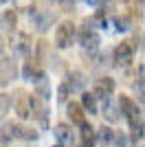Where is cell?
Here are the masks:
<instances>
[{
  "instance_id": "cell-1",
  "label": "cell",
  "mask_w": 145,
  "mask_h": 147,
  "mask_svg": "<svg viewBox=\"0 0 145 147\" xmlns=\"http://www.w3.org/2000/svg\"><path fill=\"white\" fill-rule=\"evenodd\" d=\"M134 53H136V40H123L121 44H117L112 59L119 68H127L134 59Z\"/></svg>"
},
{
  "instance_id": "cell-2",
  "label": "cell",
  "mask_w": 145,
  "mask_h": 147,
  "mask_svg": "<svg viewBox=\"0 0 145 147\" xmlns=\"http://www.w3.org/2000/svg\"><path fill=\"white\" fill-rule=\"evenodd\" d=\"M79 42H81V46H84V51H97V46H99V42H101V37H99V33H97L95 29V22H92V18H86L84 24H81V29H79Z\"/></svg>"
},
{
  "instance_id": "cell-3",
  "label": "cell",
  "mask_w": 145,
  "mask_h": 147,
  "mask_svg": "<svg viewBox=\"0 0 145 147\" xmlns=\"http://www.w3.org/2000/svg\"><path fill=\"white\" fill-rule=\"evenodd\" d=\"M77 37V26L72 24L70 20H64L57 24L55 29V46L57 49H68L72 46V40Z\"/></svg>"
},
{
  "instance_id": "cell-4",
  "label": "cell",
  "mask_w": 145,
  "mask_h": 147,
  "mask_svg": "<svg viewBox=\"0 0 145 147\" xmlns=\"http://www.w3.org/2000/svg\"><path fill=\"white\" fill-rule=\"evenodd\" d=\"M13 108H16V114L20 119L33 117V97L24 90H16V94H13Z\"/></svg>"
},
{
  "instance_id": "cell-5",
  "label": "cell",
  "mask_w": 145,
  "mask_h": 147,
  "mask_svg": "<svg viewBox=\"0 0 145 147\" xmlns=\"http://www.w3.org/2000/svg\"><path fill=\"white\" fill-rule=\"evenodd\" d=\"M31 13V20H33V24H35V29L40 31V33H44V31H48V26L55 22V13L51 11V9H40V7H31L29 9Z\"/></svg>"
},
{
  "instance_id": "cell-6",
  "label": "cell",
  "mask_w": 145,
  "mask_h": 147,
  "mask_svg": "<svg viewBox=\"0 0 145 147\" xmlns=\"http://www.w3.org/2000/svg\"><path fill=\"white\" fill-rule=\"evenodd\" d=\"M117 84L112 77H99V79H95V86H92V94H95L97 99H110L112 97V92H115Z\"/></svg>"
},
{
  "instance_id": "cell-7",
  "label": "cell",
  "mask_w": 145,
  "mask_h": 147,
  "mask_svg": "<svg viewBox=\"0 0 145 147\" xmlns=\"http://www.w3.org/2000/svg\"><path fill=\"white\" fill-rule=\"evenodd\" d=\"M18 77V64L11 57H0V86L11 84Z\"/></svg>"
},
{
  "instance_id": "cell-8",
  "label": "cell",
  "mask_w": 145,
  "mask_h": 147,
  "mask_svg": "<svg viewBox=\"0 0 145 147\" xmlns=\"http://www.w3.org/2000/svg\"><path fill=\"white\" fill-rule=\"evenodd\" d=\"M20 73H22V77H24L26 81H33V84L46 79V75H44L42 66H40V61H33V59H26V61H24Z\"/></svg>"
},
{
  "instance_id": "cell-9",
  "label": "cell",
  "mask_w": 145,
  "mask_h": 147,
  "mask_svg": "<svg viewBox=\"0 0 145 147\" xmlns=\"http://www.w3.org/2000/svg\"><path fill=\"white\" fill-rule=\"evenodd\" d=\"M33 119L40 123V127H48V105L44 99L35 97V94H33Z\"/></svg>"
},
{
  "instance_id": "cell-10",
  "label": "cell",
  "mask_w": 145,
  "mask_h": 147,
  "mask_svg": "<svg viewBox=\"0 0 145 147\" xmlns=\"http://www.w3.org/2000/svg\"><path fill=\"white\" fill-rule=\"evenodd\" d=\"M31 49H33V40H31V35H29V33H18V35H16V42H13V51H16V55L29 59Z\"/></svg>"
},
{
  "instance_id": "cell-11",
  "label": "cell",
  "mask_w": 145,
  "mask_h": 147,
  "mask_svg": "<svg viewBox=\"0 0 145 147\" xmlns=\"http://www.w3.org/2000/svg\"><path fill=\"white\" fill-rule=\"evenodd\" d=\"M66 114H68V119L72 121V125H86V110L81 108V103H77V101H70V103L66 105Z\"/></svg>"
},
{
  "instance_id": "cell-12",
  "label": "cell",
  "mask_w": 145,
  "mask_h": 147,
  "mask_svg": "<svg viewBox=\"0 0 145 147\" xmlns=\"http://www.w3.org/2000/svg\"><path fill=\"white\" fill-rule=\"evenodd\" d=\"M16 138H18V123L5 121L0 125V145H9Z\"/></svg>"
},
{
  "instance_id": "cell-13",
  "label": "cell",
  "mask_w": 145,
  "mask_h": 147,
  "mask_svg": "<svg viewBox=\"0 0 145 147\" xmlns=\"http://www.w3.org/2000/svg\"><path fill=\"white\" fill-rule=\"evenodd\" d=\"M53 132H55V138L60 141V145L66 147V145L72 143V127L68 125V123H57Z\"/></svg>"
},
{
  "instance_id": "cell-14",
  "label": "cell",
  "mask_w": 145,
  "mask_h": 147,
  "mask_svg": "<svg viewBox=\"0 0 145 147\" xmlns=\"http://www.w3.org/2000/svg\"><path fill=\"white\" fill-rule=\"evenodd\" d=\"M66 86L70 88V92H86V90H84V86H86V77H84V73H79V70H72V73H68Z\"/></svg>"
},
{
  "instance_id": "cell-15",
  "label": "cell",
  "mask_w": 145,
  "mask_h": 147,
  "mask_svg": "<svg viewBox=\"0 0 145 147\" xmlns=\"http://www.w3.org/2000/svg\"><path fill=\"white\" fill-rule=\"evenodd\" d=\"M79 141H81V147H95V141H97V132L92 129L90 123H86L79 127Z\"/></svg>"
},
{
  "instance_id": "cell-16",
  "label": "cell",
  "mask_w": 145,
  "mask_h": 147,
  "mask_svg": "<svg viewBox=\"0 0 145 147\" xmlns=\"http://www.w3.org/2000/svg\"><path fill=\"white\" fill-rule=\"evenodd\" d=\"M103 117H106V121H108V123H117V121L121 119L119 105H112V101H110V99H106V105H103Z\"/></svg>"
},
{
  "instance_id": "cell-17",
  "label": "cell",
  "mask_w": 145,
  "mask_h": 147,
  "mask_svg": "<svg viewBox=\"0 0 145 147\" xmlns=\"http://www.w3.org/2000/svg\"><path fill=\"white\" fill-rule=\"evenodd\" d=\"M81 108L86 110V114H97V97L92 92H81Z\"/></svg>"
},
{
  "instance_id": "cell-18",
  "label": "cell",
  "mask_w": 145,
  "mask_h": 147,
  "mask_svg": "<svg viewBox=\"0 0 145 147\" xmlns=\"http://www.w3.org/2000/svg\"><path fill=\"white\" fill-rule=\"evenodd\" d=\"M115 134L117 132L112 127H108V125H101V127L97 129V138L101 143H106V145H112V143H115Z\"/></svg>"
},
{
  "instance_id": "cell-19",
  "label": "cell",
  "mask_w": 145,
  "mask_h": 147,
  "mask_svg": "<svg viewBox=\"0 0 145 147\" xmlns=\"http://www.w3.org/2000/svg\"><path fill=\"white\" fill-rule=\"evenodd\" d=\"M35 97L44 99V101H48L51 99V81L48 79H42L35 84Z\"/></svg>"
},
{
  "instance_id": "cell-20",
  "label": "cell",
  "mask_w": 145,
  "mask_h": 147,
  "mask_svg": "<svg viewBox=\"0 0 145 147\" xmlns=\"http://www.w3.org/2000/svg\"><path fill=\"white\" fill-rule=\"evenodd\" d=\"M16 22H18V20H16V11H13V9H7L5 13H2V26H5V29H16Z\"/></svg>"
},
{
  "instance_id": "cell-21",
  "label": "cell",
  "mask_w": 145,
  "mask_h": 147,
  "mask_svg": "<svg viewBox=\"0 0 145 147\" xmlns=\"http://www.w3.org/2000/svg\"><path fill=\"white\" fill-rule=\"evenodd\" d=\"M11 105H13V97H9V94H0V121H2V117H5L7 112L11 110Z\"/></svg>"
},
{
  "instance_id": "cell-22",
  "label": "cell",
  "mask_w": 145,
  "mask_h": 147,
  "mask_svg": "<svg viewBox=\"0 0 145 147\" xmlns=\"http://www.w3.org/2000/svg\"><path fill=\"white\" fill-rule=\"evenodd\" d=\"M18 136H20V138H26V141H35V138H37V129L18 125Z\"/></svg>"
},
{
  "instance_id": "cell-23",
  "label": "cell",
  "mask_w": 145,
  "mask_h": 147,
  "mask_svg": "<svg viewBox=\"0 0 145 147\" xmlns=\"http://www.w3.org/2000/svg\"><path fill=\"white\" fill-rule=\"evenodd\" d=\"M130 18H123V16H119V18H115V26H117V31H127L130 29Z\"/></svg>"
},
{
  "instance_id": "cell-24",
  "label": "cell",
  "mask_w": 145,
  "mask_h": 147,
  "mask_svg": "<svg viewBox=\"0 0 145 147\" xmlns=\"http://www.w3.org/2000/svg\"><path fill=\"white\" fill-rule=\"evenodd\" d=\"M112 145L125 147L127 145V134H125V132H117V134H115V143H112Z\"/></svg>"
},
{
  "instance_id": "cell-25",
  "label": "cell",
  "mask_w": 145,
  "mask_h": 147,
  "mask_svg": "<svg viewBox=\"0 0 145 147\" xmlns=\"http://www.w3.org/2000/svg\"><path fill=\"white\" fill-rule=\"evenodd\" d=\"M68 94H70V88L66 86V81L60 86V90H57V101H66L68 99Z\"/></svg>"
},
{
  "instance_id": "cell-26",
  "label": "cell",
  "mask_w": 145,
  "mask_h": 147,
  "mask_svg": "<svg viewBox=\"0 0 145 147\" xmlns=\"http://www.w3.org/2000/svg\"><path fill=\"white\" fill-rule=\"evenodd\" d=\"M134 88H136V92H139V97L145 101V79H139L134 81Z\"/></svg>"
},
{
  "instance_id": "cell-27",
  "label": "cell",
  "mask_w": 145,
  "mask_h": 147,
  "mask_svg": "<svg viewBox=\"0 0 145 147\" xmlns=\"http://www.w3.org/2000/svg\"><path fill=\"white\" fill-rule=\"evenodd\" d=\"M60 7L64 11H72V9H75V2H60Z\"/></svg>"
},
{
  "instance_id": "cell-28",
  "label": "cell",
  "mask_w": 145,
  "mask_h": 147,
  "mask_svg": "<svg viewBox=\"0 0 145 147\" xmlns=\"http://www.w3.org/2000/svg\"><path fill=\"white\" fill-rule=\"evenodd\" d=\"M2 51H5V37L0 35V53H2Z\"/></svg>"
},
{
  "instance_id": "cell-29",
  "label": "cell",
  "mask_w": 145,
  "mask_h": 147,
  "mask_svg": "<svg viewBox=\"0 0 145 147\" xmlns=\"http://www.w3.org/2000/svg\"><path fill=\"white\" fill-rule=\"evenodd\" d=\"M53 147H64V145H60V143H57V145H53Z\"/></svg>"
},
{
  "instance_id": "cell-30",
  "label": "cell",
  "mask_w": 145,
  "mask_h": 147,
  "mask_svg": "<svg viewBox=\"0 0 145 147\" xmlns=\"http://www.w3.org/2000/svg\"><path fill=\"white\" fill-rule=\"evenodd\" d=\"M0 147H5V145H0Z\"/></svg>"
}]
</instances>
